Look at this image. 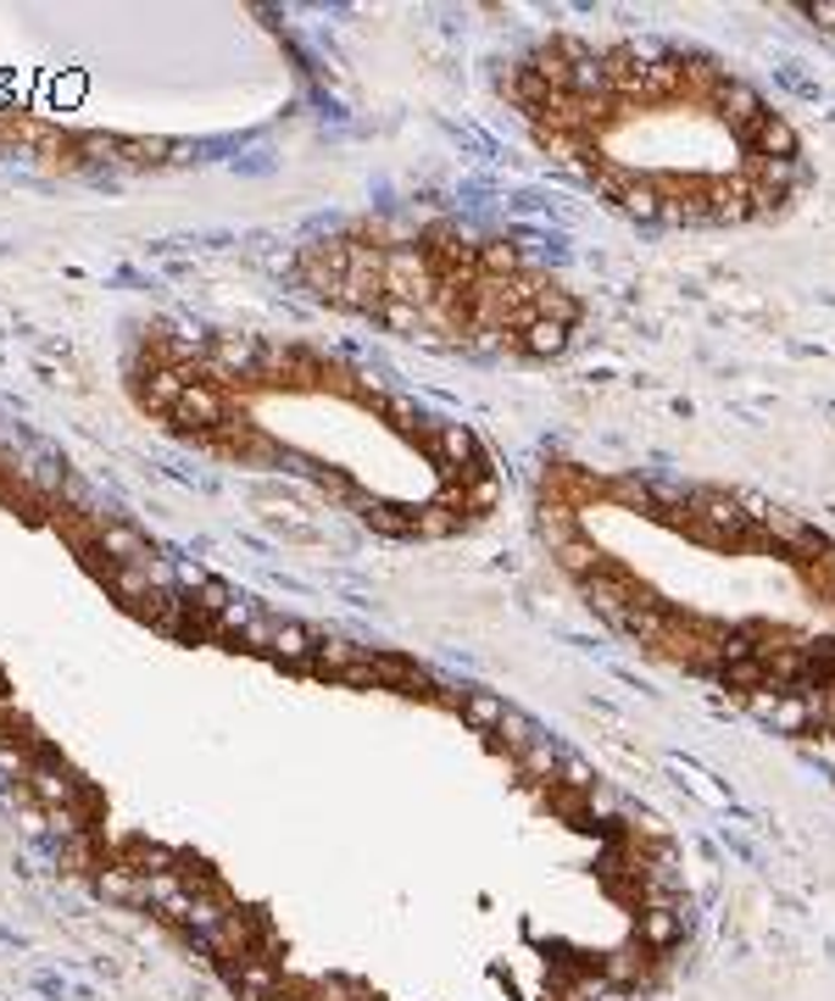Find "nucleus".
I'll use <instances>...</instances> for the list:
<instances>
[{"instance_id": "obj_10", "label": "nucleus", "mask_w": 835, "mask_h": 1001, "mask_svg": "<svg viewBox=\"0 0 835 1001\" xmlns=\"http://www.w3.org/2000/svg\"><path fill=\"white\" fill-rule=\"evenodd\" d=\"M185 385H190V373H178V367H162L156 379L145 385V407H156V412L167 407V412H173V407H178V396H185Z\"/></svg>"}, {"instance_id": "obj_4", "label": "nucleus", "mask_w": 835, "mask_h": 1001, "mask_svg": "<svg viewBox=\"0 0 835 1001\" xmlns=\"http://www.w3.org/2000/svg\"><path fill=\"white\" fill-rule=\"evenodd\" d=\"M685 934V907H646L640 912V946L646 952H669Z\"/></svg>"}, {"instance_id": "obj_2", "label": "nucleus", "mask_w": 835, "mask_h": 1001, "mask_svg": "<svg viewBox=\"0 0 835 1001\" xmlns=\"http://www.w3.org/2000/svg\"><path fill=\"white\" fill-rule=\"evenodd\" d=\"M262 367V340L257 334H217L212 340V373L234 379V373H257Z\"/></svg>"}, {"instance_id": "obj_14", "label": "nucleus", "mask_w": 835, "mask_h": 1001, "mask_svg": "<svg viewBox=\"0 0 835 1001\" xmlns=\"http://www.w3.org/2000/svg\"><path fill=\"white\" fill-rule=\"evenodd\" d=\"M173 579L185 585V590H207V585H212V574L201 568V562H178V568H173Z\"/></svg>"}, {"instance_id": "obj_13", "label": "nucleus", "mask_w": 835, "mask_h": 1001, "mask_svg": "<svg viewBox=\"0 0 835 1001\" xmlns=\"http://www.w3.org/2000/svg\"><path fill=\"white\" fill-rule=\"evenodd\" d=\"M379 407H385V412H390V417H396L407 434H418V423H424V417H418V401H412V396H385Z\"/></svg>"}, {"instance_id": "obj_8", "label": "nucleus", "mask_w": 835, "mask_h": 1001, "mask_svg": "<svg viewBox=\"0 0 835 1001\" xmlns=\"http://www.w3.org/2000/svg\"><path fill=\"white\" fill-rule=\"evenodd\" d=\"M563 345H568V329L552 323V318H529V323L518 329V351H529V356H552V351H563Z\"/></svg>"}, {"instance_id": "obj_12", "label": "nucleus", "mask_w": 835, "mask_h": 1001, "mask_svg": "<svg viewBox=\"0 0 835 1001\" xmlns=\"http://www.w3.org/2000/svg\"><path fill=\"white\" fill-rule=\"evenodd\" d=\"M552 556L563 562V568H568L574 579H585V574H596V568H602V551H596L585 534H579V540H568V545H557Z\"/></svg>"}, {"instance_id": "obj_3", "label": "nucleus", "mask_w": 835, "mask_h": 1001, "mask_svg": "<svg viewBox=\"0 0 835 1001\" xmlns=\"http://www.w3.org/2000/svg\"><path fill=\"white\" fill-rule=\"evenodd\" d=\"M95 551H101V556H111V562H140V568H156L151 540H145L140 529H129V523H101Z\"/></svg>"}, {"instance_id": "obj_7", "label": "nucleus", "mask_w": 835, "mask_h": 1001, "mask_svg": "<svg viewBox=\"0 0 835 1001\" xmlns=\"http://www.w3.org/2000/svg\"><path fill=\"white\" fill-rule=\"evenodd\" d=\"M757 529H763L768 540L791 545V551H819V529H813L808 518H797V513H763Z\"/></svg>"}, {"instance_id": "obj_6", "label": "nucleus", "mask_w": 835, "mask_h": 1001, "mask_svg": "<svg viewBox=\"0 0 835 1001\" xmlns=\"http://www.w3.org/2000/svg\"><path fill=\"white\" fill-rule=\"evenodd\" d=\"M268 651H273L279 662H313L318 640H313V629H302V623H290V617H273V635H268Z\"/></svg>"}, {"instance_id": "obj_1", "label": "nucleus", "mask_w": 835, "mask_h": 1001, "mask_svg": "<svg viewBox=\"0 0 835 1001\" xmlns=\"http://www.w3.org/2000/svg\"><path fill=\"white\" fill-rule=\"evenodd\" d=\"M173 417L185 423V428L212 434V428H223V423H228V401H223V390H217V385L190 379V385H185V396H178V407H173Z\"/></svg>"}, {"instance_id": "obj_11", "label": "nucleus", "mask_w": 835, "mask_h": 1001, "mask_svg": "<svg viewBox=\"0 0 835 1001\" xmlns=\"http://www.w3.org/2000/svg\"><path fill=\"white\" fill-rule=\"evenodd\" d=\"M363 651H368V646H351V640H324V646L313 651V662H307V668H313V673H329V679H334L340 668H351V662L363 657Z\"/></svg>"}, {"instance_id": "obj_9", "label": "nucleus", "mask_w": 835, "mask_h": 1001, "mask_svg": "<svg viewBox=\"0 0 835 1001\" xmlns=\"http://www.w3.org/2000/svg\"><path fill=\"white\" fill-rule=\"evenodd\" d=\"M518 768H524V774H534V779H552V774H563V751L541 734L534 745H524V751H518Z\"/></svg>"}, {"instance_id": "obj_5", "label": "nucleus", "mask_w": 835, "mask_h": 1001, "mask_svg": "<svg viewBox=\"0 0 835 1001\" xmlns=\"http://www.w3.org/2000/svg\"><path fill=\"white\" fill-rule=\"evenodd\" d=\"M446 707L462 713V723H473V729H502V718H507V702L491 691H457V696H446Z\"/></svg>"}]
</instances>
